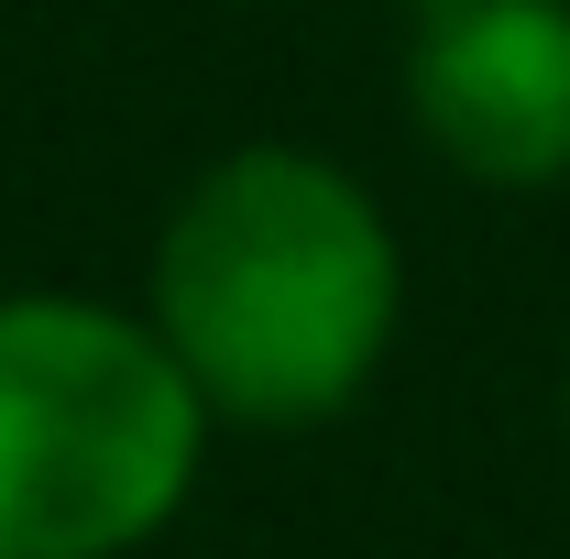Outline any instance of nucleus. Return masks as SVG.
<instances>
[{
	"label": "nucleus",
	"mask_w": 570,
	"mask_h": 559,
	"mask_svg": "<svg viewBox=\"0 0 570 559\" xmlns=\"http://www.w3.org/2000/svg\"><path fill=\"white\" fill-rule=\"evenodd\" d=\"M406 110L483 187L570 176V0H428Z\"/></svg>",
	"instance_id": "obj_3"
},
{
	"label": "nucleus",
	"mask_w": 570,
	"mask_h": 559,
	"mask_svg": "<svg viewBox=\"0 0 570 559\" xmlns=\"http://www.w3.org/2000/svg\"><path fill=\"white\" fill-rule=\"evenodd\" d=\"M560 406H570V395H560Z\"/></svg>",
	"instance_id": "obj_4"
},
{
	"label": "nucleus",
	"mask_w": 570,
	"mask_h": 559,
	"mask_svg": "<svg viewBox=\"0 0 570 559\" xmlns=\"http://www.w3.org/2000/svg\"><path fill=\"white\" fill-rule=\"evenodd\" d=\"M209 406L99 296H0V559H121L198 483Z\"/></svg>",
	"instance_id": "obj_2"
},
{
	"label": "nucleus",
	"mask_w": 570,
	"mask_h": 559,
	"mask_svg": "<svg viewBox=\"0 0 570 559\" xmlns=\"http://www.w3.org/2000/svg\"><path fill=\"white\" fill-rule=\"evenodd\" d=\"M406 264L362 176L253 143L209 165L154 242V341L230 428L341 418L395 341Z\"/></svg>",
	"instance_id": "obj_1"
}]
</instances>
